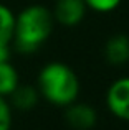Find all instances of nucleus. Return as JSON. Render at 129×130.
<instances>
[{
  "label": "nucleus",
  "instance_id": "423d86ee",
  "mask_svg": "<svg viewBox=\"0 0 129 130\" xmlns=\"http://www.w3.org/2000/svg\"><path fill=\"white\" fill-rule=\"evenodd\" d=\"M104 56L106 61L113 66H121V64L129 61V36L127 35H114L106 41L104 46Z\"/></svg>",
  "mask_w": 129,
  "mask_h": 130
},
{
  "label": "nucleus",
  "instance_id": "9d476101",
  "mask_svg": "<svg viewBox=\"0 0 129 130\" xmlns=\"http://www.w3.org/2000/svg\"><path fill=\"white\" fill-rule=\"evenodd\" d=\"M12 127V105L3 95H0V130H10Z\"/></svg>",
  "mask_w": 129,
  "mask_h": 130
},
{
  "label": "nucleus",
  "instance_id": "9b49d317",
  "mask_svg": "<svg viewBox=\"0 0 129 130\" xmlns=\"http://www.w3.org/2000/svg\"><path fill=\"white\" fill-rule=\"evenodd\" d=\"M86 7L96 10V12H111L121 3V0H84Z\"/></svg>",
  "mask_w": 129,
  "mask_h": 130
},
{
  "label": "nucleus",
  "instance_id": "f8f14e48",
  "mask_svg": "<svg viewBox=\"0 0 129 130\" xmlns=\"http://www.w3.org/2000/svg\"><path fill=\"white\" fill-rule=\"evenodd\" d=\"M10 59V44H0V63Z\"/></svg>",
  "mask_w": 129,
  "mask_h": 130
},
{
  "label": "nucleus",
  "instance_id": "7ed1b4c3",
  "mask_svg": "<svg viewBox=\"0 0 129 130\" xmlns=\"http://www.w3.org/2000/svg\"><path fill=\"white\" fill-rule=\"evenodd\" d=\"M106 104L118 119L129 120V77L111 84L106 94Z\"/></svg>",
  "mask_w": 129,
  "mask_h": 130
},
{
  "label": "nucleus",
  "instance_id": "f03ea898",
  "mask_svg": "<svg viewBox=\"0 0 129 130\" xmlns=\"http://www.w3.org/2000/svg\"><path fill=\"white\" fill-rule=\"evenodd\" d=\"M38 92L55 105H70L78 97L80 81L70 66L53 61L40 71Z\"/></svg>",
  "mask_w": 129,
  "mask_h": 130
},
{
  "label": "nucleus",
  "instance_id": "0eeeda50",
  "mask_svg": "<svg viewBox=\"0 0 129 130\" xmlns=\"http://www.w3.org/2000/svg\"><path fill=\"white\" fill-rule=\"evenodd\" d=\"M38 89L30 86V84H20L12 91V94L8 95L10 97V105L18 110H30L36 105L38 102Z\"/></svg>",
  "mask_w": 129,
  "mask_h": 130
},
{
  "label": "nucleus",
  "instance_id": "39448f33",
  "mask_svg": "<svg viewBox=\"0 0 129 130\" xmlns=\"http://www.w3.org/2000/svg\"><path fill=\"white\" fill-rule=\"evenodd\" d=\"M64 119L66 124L74 130H89L96 125V112L88 104H73L66 105Z\"/></svg>",
  "mask_w": 129,
  "mask_h": 130
},
{
  "label": "nucleus",
  "instance_id": "1a4fd4ad",
  "mask_svg": "<svg viewBox=\"0 0 129 130\" xmlns=\"http://www.w3.org/2000/svg\"><path fill=\"white\" fill-rule=\"evenodd\" d=\"M15 30V15L7 5L0 3V44H10Z\"/></svg>",
  "mask_w": 129,
  "mask_h": 130
},
{
  "label": "nucleus",
  "instance_id": "6e6552de",
  "mask_svg": "<svg viewBox=\"0 0 129 130\" xmlns=\"http://www.w3.org/2000/svg\"><path fill=\"white\" fill-rule=\"evenodd\" d=\"M18 86V73L8 63H0V95L7 97L12 94V91Z\"/></svg>",
  "mask_w": 129,
  "mask_h": 130
},
{
  "label": "nucleus",
  "instance_id": "20e7f679",
  "mask_svg": "<svg viewBox=\"0 0 129 130\" xmlns=\"http://www.w3.org/2000/svg\"><path fill=\"white\" fill-rule=\"evenodd\" d=\"M86 13L84 0H56L53 18L64 26H74L83 20Z\"/></svg>",
  "mask_w": 129,
  "mask_h": 130
},
{
  "label": "nucleus",
  "instance_id": "f257e3e1",
  "mask_svg": "<svg viewBox=\"0 0 129 130\" xmlns=\"http://www.w3.org/2000/svg\"><path fill=\"white\" fill-rule=\"evenodd\" d=\"M53 13L43 5H30L15 17L12 43L23 54L35 53L53 30Z\"/></svg>",
  "mask_w": 129,
  "mask_h": 130
}]
</instances>
